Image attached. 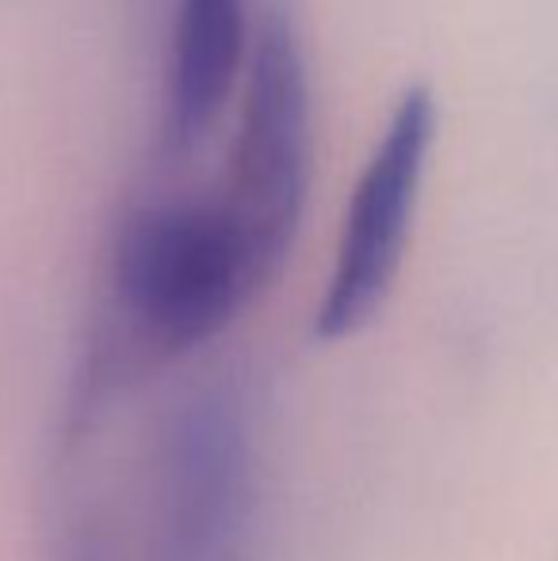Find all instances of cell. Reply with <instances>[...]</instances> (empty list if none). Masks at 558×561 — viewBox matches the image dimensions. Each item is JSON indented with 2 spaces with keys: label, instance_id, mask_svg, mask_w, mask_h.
<instances>
[{
  "label": "cell",
  "instance_id": "obj_1",
  "mask_svg": "<svg viewBox=\"0 0 558 561\" xmlns=\"http://www.w3.org/2000/svg\"><path fill=\"white\" fill-rule=\"evenodd\" d=\"M261 290L215 199L130 210L107 249L92 370L123 382L184 359L210 344Z\"/></svg>",
  "mask_w": 558,
  "mask_h": 561
},
{
  "label": "cell",
  "instance_id": "obj_2",
  "mask_svg": "<svg viewBox=\"0 0 558 561\" xmlns=\"http://www.w3.org/2000/svg\"><path fill=\"white\" fill-rule=\"evenodd\" d=\"M310 187V81L295 23L272 8L257 31L246 100L215 203L234 226L261 287L280 275Z\"/></svg>",
  "mask_w": 558,
  "mask_h": 561
},
{
  "label": "cell",
  "instance_id": "obj_5",
  "mask_svg": "<svg viewBox=\"0 0 558 561\" xmlns=\"http://www.w3.org/2000/svg\"><path fill=\"white\" fill-rule=\"evenodd\" d=\"M246 58V0H180L164 84V141L195 149L223 115Z\"/></svg>",
  "mask_w": 558,
  "mask_h": 561
},
{
  "label": "cell",
  "instance_id": "obj_3",
  "mask_svg": "<svg viewBox=\"0 0 558 561\" xmlns=\"http://www.w3.org/2000/svg\"><path fill=\"white\" fill-rule=\"evenodd\" d=\"M436 126V96L429 84H413L402 92L383 138L360 169L333 267L314 313V333L326 344L356 336L387 306L410 249Z\"/></svg>",
  "mask_w": 558,
  "mask_h": 561
},
{
  "label": "cell",
  "instance_id": "obj_4",
  "mask_svg": "<svg viewBox=\"0 0 558 561\" xmlns=\"http://www.w3.org/2000/svg\"><path fill=\"white\" fill-rule=\"evenodd\" d=\"M246 501V439L223 401L184 409L164 450L169 561H226Z\"/></svg>",
  "mask_w": 558,
  "mask_h": 561
}]
</instances>
